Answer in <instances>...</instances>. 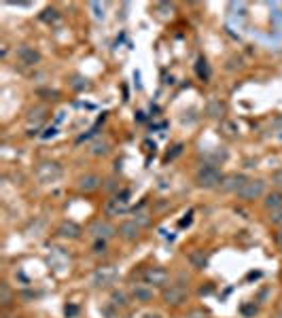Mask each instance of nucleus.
Listing matches in <instances>:
<instances>
[{
  "label": "nucleus",
  "mask_w": 282,
  "mask_h": 318,
  "mask_svg": "<svg viewBox=\"0 0 282 318\" xmlns=\"http://www.w3.org/2000/svg\"><path fill=\"white\" fill-rule=\"evenodd\" d=\"M223 172L216 168V164H204L196 172V184L200 189H218L223 182Z\"/></svg>",
  "instance_id": "nucleus-1"
},
{
  "label": "nucleus",
  "mask_w": 282,
  "mask_h": 318,
  "mask_svg": "<svg viewBox=\"0 0 282 318\" xmlns=\"http://www.w3.org/2000/svg\"><path fill=\"white\" fill-rule=\"evenodd\" d=\"M138 276H140V280H142L144 284L153 286V288H164V286H168V282H170V272L166 268H160V265H148V268H142Z\"/></svg>",
  "instance_id": "nucleus-2"
},
{
  "label": "nucleus",
  "mask_w": 282,
  "mask_h": 318,
  "mask_svg": "<svg viewBox=\"0 0 282 318\" xmlns=\"http://www.w3.org/2000/svg\"><path fill=\"white\" fill-rule=\"evenodd\" d=\"M187 295H189V290H187V286H184L182 282H174V284H168V286H164V288H162V299H164V304H166V306H170V308H178V306H182L184 302H187Z\"/></svg>",
  "instance_id": "nucleus-3"
},
{
  "label": "nucleus",
  "mask_w": 282,
  "mask_h": 318,
  "mask_svg": "<svg viewBox=\"0 0 282 318\" xmlns=\"http://www.w3.org/2000/svg\"><path fill=\"white\" fill-rule=\"evenodd\" d=\"M119 278V270L114 265H100L96 268V272L92 274V284L96 288H106L110 284H114Z\"/></svg>",
  "instance_id": "nucleus-4"
},
{
  "label": "nucleus",
  "mask_w": 282,
  "mask_h": 318,
  "mask_svg": "<svg viewBox=\"0 0 282 318\" xmlns=\"http://www.w3.org/2000/svg\"><path fill=\"white\" fill-rule=\"evenodd\" d=\"M130 193L123 191V193H117V196H112L110 200H106V204H104V214L106 216H123L130 212Z\"/></svg>",
  "instance_id": "nucleus-5"
},
{
  "label": "nucleus",
  "mask_w": 282,
  "mask_h": 318,
  "mask_svg": "<svg viewBox=\"0 0 282 318\" xmlns=\"http://www.w3.org/2000/svg\"><path fill=\"white\" fill-rule=\"evenodd\" d=\"M62 166L56 162H42L36 166V178L40 184H51L62 178Z\"/></svg>",
  "instance_id": "nucleus-6"
},
{
  "label": "nucleus",
  "mask_w": 282,
  "mask_h": 318,
  "mask_svg": "<svg viewBox=\"0 0 282 318\" xmlns=\"http://www.w3.org/2000/svg\"><path fill=\"white\" fill-rule=\"evenodd\" d=\"M263 193H266V180H261V178H248L244 184H242V189L236 193L238 198H240L242 202H252V200H259Z\"/></svg>",
  "instance_id": "nucleus-7"
},
{
  "label": "nucleus",
  "mask_w": 282,
  "mask_h": 318,
  "mask_svg": "<svg viewBox=\"0 0 282 318\" xmlns=\"http://www.w3.org/2000/svg\"><path fill=\"white\" fill-rule=\"evenodd\" d=\"M87 234H90L92 238H96V240H110V238L117 234V227L110 225L108 220H104V218H96L92 220V225L87 227Z\"/></svg>",
  "instance_id": "nucleus-8"
},
{
  "label": "nucleus",
  "mask_w": 282,
  "mask_h": 318,
  "mask_svg": "<svg viewBox=\"0 0 282 318\" xmlns=\"http://www.w3.org/2000/svg\"><path fill=\"white\" fill-rule=\"evenodd\" d=\"M15 58L22 66H36L40 64V51L32 45H17L15 47Z\"/></svg>",
  "instance_id": "nucleus-9"
},
{
  "label": "nucleus",
  "mask_w": 282,
  "mask_h": 318,
  "mask_svg": "<svg viewBox=\"0 0 282 318\" xmlns=\"http://www.w3.org/2000/svg\"><path fill=\"white\" fill-rule=\"evenodd\" d=\"M140 229H142V227H140L136 220H123V223L119 225V229H117V234L126 242H136L140 238Z\"/></svg>",
  "instance_id": "nucleus-10"
},
{
  "label": "nucleus",
  "mask_w": 282,
  "mask_h": 318,
  "mask_svg": "<svg viewBox=\"0 0 282 318\" xmlns=\"http://www.w3.org/2000/svg\"><path fill=\"white\" fill-rule=\"evenodd\" d=\"M246 180H248V178H246L244 174H227L218 189H221L223 193H238Z\"/></svg>",
  "instance_id": "nucleus-11"
},
{
  "label": "nucleus",
  "mask_w": 282,
  "mask_h": 318,
  "mask_svg": "<svg viewBox=\"0 0 282 318\" xmlns=\"http://www.w3.org/2000/svg\"><path fill=\"white\" fill-rule=\"evenodd\" d=\"M83 234L81 225H76L74 220H64L60 227H58V236L64 238V240H78Z\"/></svg>",
  "instance_id": "nucleus-12"
},
{
  "label": "nucleus",
  "mask_w": 282,
  "mask_h": 318,
  "mask_svg": "<svg viewBox=\"0 0 282 318\" xmlns=\"http://www.w3.org/2000/svg\"><path fill=\"white\" fill-rule=\"evenodd\" d=\"M153 297H155L153 286L144 284V282H140V284L132 286V299H134V302H138V304H148V302H153Z\"/></svg>",
  "instance_id": "nucleus-13"
},
{
  "label": "nucleus",
  "mask_w": 282,
  "mask_h": 318,
  "mask_svg": "<svg viewBox=\"0 0 282 318\" xmlns=\"http://www.w3.org/2000/svg\"><path fill=\"white\" fill-rule=\"evenodd\" d=\"M102 187V178L98 174H85L78 178V191L81 193H94Z\"/></svg>",
  "instance_id": "nucleus-14"
},
{
  "label": "nucleus",
  "mask_w": 282,
  "mask_h": 318,
  "mask_svg": "<svg viewBox=\"0 0 282 318\" xmlns=\"http://www.w3.org/2000/svg\"><path fill=\"white\" fill-rule=\"evenodd\" d=\"M263 208H266L268 212L282 210V193L274 191V193H270V196H266V200H263Z\"/></svg>",
  "instance_id": "nucleus-15"
},
{
  "label": "nucleus",
  "mask_w": 282,
  "mask_h": 318,
  "mask_svg": "<svg viewBox=\"0 0 282 318\" xmlns=\"http://www.w3.org/2000/svg\"><path fill=\"white\" fill-rule=\"evenodd\" d=\"M206 114L210 119H221L223 114H225V104L221 102V100H208V104H206Z\"/></svg>",
  "instance_id": "nucleus-16"
},
{
  "label": "nucleus",
  "mask_w": 282,
  "mask_h": 318,
  "mask_svg": "<svg viewBox=\"0 0 282 318\" xmlns=\"http://www.w3.org/2000/svg\"><path fill=\"white\" fill-rule=\"evenodd\" d=\"M189 263H191L196 270H206L208 259H206L204 250H191V252H189Z\"/></svg>",
  "instance_id": "nucleus-17"
},
{
  "label": "nucleus",
  "mask_w": 282,
  "mask_h": 318,
  "mask_svg": "<svg viewBox=\"0 0 282 318\" xmlns=\"http://www.w3.org/2000/svg\"><path fill=\"white\" fill-rule=\"evenodd\" d=\"M108 151H110V142L106 138H100V140H96V142L92 144V148H90V153L92 155H96V157H102V155H108Z\"/></svg>",
  "instance_id": "nucleus-18"
},
{
  "label": "nucleus",
  "mask_w": 282,
  "mask_h": 318,
  "mask_svg": "<svg viewBox=\"0 0 282 318\" xmlns=\"http://www.w3.org/2000/svg\"><path fill=\"white\" fill-rule=\"evenodd\" d=\"M196 74L202 78V81H208L210 78V66H208V60L204 56H200L196 62Z\"/></svg>",
  "instance_id": "nucleus-19"
},
{
  "label": "nucleus",
  "mask_w": 282,
  "mask_h": 318,
  "mask_svg": "<svg viewBox=\"0 0 282 318\" xmlns=\"http://www.w3.org/2000/svg\"><path fill=\"white\" fill-rule=\"evenodd\" d=\"M13 299H15V295H13L11 286H8L6 282H0V306L8 308V306L13 304Z\"/></svg>",
  "instance_id": "nucleus-20"
},
{
  "label": "nucleus",
  "mask_w": 282,
  "mask_h": 318,
  "mask_svg": "<svg viewBox=\"0 0 282 318\" xmlns=\"http://www.w3.org/2000/svg\"><path fill=\"white\" fill-rule=\"evenodd\" d=\"M128 293H123V290H112L110 293V306L117 308V310H123V308H128Z\"/></svg>",
  "instance_id": "nucleus-21"
},
{
  "label": "nucleus",
  "mask_w": 282,
  "mask_h": 318,
  "mask_svg": "<svg viewBox=\"0 0 282 318\" xmlns=\"http://www.w3.org/2000/svg\"><path fill=\"white\" fill-rule=\"evenodd\" d=\"M60 13H58V8H54V6H49V8H45V11L40 13V20L45 22V24H58L60 22Z\"/></svg>",
  "instance_id": "nucleus-22"
},
{
  "label": "nucleus",
  "mask_w": 282,
  "mask_h": 318,
  "mask_svg": "<svg viewBox=\"0 0 282 318\" xmlns=\"http://www.w3.org/2000/svg\"><path fill=\"white\" fill-rule=\"evenodd\" d=\"M45 117H47V108H45V106H36V108H32V110H30L28 123H40Z\"/></svg>",
  "instance_id": "nucleus-23"
},
{
  "label": "nucleus",
  "mask_w": 282,
  "mask_h": 318,
  "mask_svg": "<svg viewBox=\"0 0 282 318\" xmlns=\"http://www.w3.org/2000/svg\"><path fill=\"white\" fill-rule=\"evenodd\" d=\"M221 130H223V134L229 136V138H238V134H240V130H238V126L234 121H223L221 123Z\"/></svg>",
  "instance_id": "nucleus-24"
},
{
  "label": "nucleus",
  "mask_w": 282,
  "mask_h": 318,
  "mask_svg": "<svg viewBox=\"0 0 282 318\" xmlns=\"http://www.w3.org/2000/svg\"><path fill=\"white\" fill-rule=\"evenodd\" d=\"M90 8L94 11V17L98 22H102L106 17V4H100V2H90Z\"/></svg>",
  "instance_id": "nucleus-25"
},
{
  "label": "nucleus",
  "mask_w": 282,
  "mask_h": 318,
  "mask_svg": "<svg viewBox=\"0 0 282 318\" xmlns=\"http://www.w3.org/2000/svg\"><path fill=\"white\" fill-rule=\"evenodd\" d=\"M132 220H136L140 227H146L148 223H151V218H148V214L144 210H134V218H132Z\"/></svg>",
  "instance_id": "nucleus-26"
},
{
  "label": "nucleus",
  "mask_w": 282,
  "mask_h": 318,
  "mask_svg": "<svg viewBox=\"0 0 282 318\" xmlns=\"http://www.w3.org/2000/svg\"><path fill=\"white\" fill-rule=\"evenodd\" d=\"M184 318H210V312L204 310V308H193V310L187 312Z\"/></svg>",
  "instance_id": "nucleus-27"
},
{
  "label": "nucleus",
  "mask_w": 282,
  "mask_h": 318,
  "mask_svg": "<svg viewBox=\"0 0 282 318\" xmlns=\"http://www.w3.org/2000/svg\"><path fill=\"white\" fill-rule=\"evenodd\" d=\"M70 85H72V90H76V92H81V90H85V87H90V83H87L85 76H74Z\"/></svg>",
  "instance_id": "nucleus-28"
},
{
  "label": "nucleus",
  "mask_w": 282,
  "mask_h": 318,
  "mask_svg": "<svg viewBox=\"0 0 282 318\" xmlns=\"http://www.w3.org/2000/svg\"><path fill=\"white\" fill-rule=\"evenodd\" d=\"M272 184H274L276 189H282V168H278V170H274V174H272Z\"/></svg>",
  "instance_id": "nucleus-29"
},
{
  "label": "nucleus",
  "mask_w": 282,
  "mask_h": 318,
  "mask_svg": "<svg viewBox=\"0 0 282 318\" xmlns=\"http://www.w3.org/2000/svg\"><path fill=\"white\" fill-rule=\"evenodd\" d=\"M270 223H272V225H282V210L270 212Z\"/></svg>",
  "instance_id": "nucleus-30"
},
{
  "label": "nucleus",
  "mask_w": 282,
  "mask_h": 318,
  "mask_svg": "<svg viewBox=\"0 0 282 318\" xmlns=\"http://www.w3.org/2000/svg\"><path fill=\"white\" fill-rule=\"evenodd\" d=\"M106 250V242L104 240H96V244H94V252L96 254H100V252H104Z\"/></svg>",
  "instance_id": "nucleus-31"
},
{
  "label": "nucleus",
  "mask_w": 282,
  "mask_h": 318,
  "mask_svg": "<svg viewBox=\"0 0 282 318\" xmlns=\"http://www.w3.org/2000/svg\"><path fill=\"white\" fill-rule=\"evenodd\" d=\"M180 153H182V144H176L174 151H172V153L168 151V155H166V162H170V159H174L176 155H180Z\"/></svg>",
  "instance_id": "nucleus-32"
},
{
  "label": "nucleus",
  "mask_w": 282,
  "mask_h": 318,
  "mask_svg": "<svg viewBox=\"0 0 282 318\" xmlns=\"http://www.w3.org/2000/svg\"><path fill=\"white\" fill-rule=\"evenodd\" d=\"M242 314H244V316L257 314V306H242Z\"/></svg>",
  "instance_id": "nucleus-33"
},
{
  "label": "nucleus",
  "mask_w": 282,
  "mask_h": 318,
  "mask_svg": "<svg viewBox=\"0 0 282 318\" xmlns=\"http://www.w3.org/2000/svg\"><path fill=\"white\" fill-rule=\"evenodd\" d=\"M140 318H164L160 312H146V314H142Z\"/></svg>",
  "instance_id": "nucleus-34"
},
{
  "label": "nucleus",
  "mask_w": 282,
  "mask_h": 318,
  "mask_svg": "<svg viewBox=\"0 0 282 318\" xmlns=\"http://www.w3.org/2000/svg\"><path fill=\"white\" fill-rule=\"evenodd\" d=\"M276 242H278V246H280V248H282V229H280V234L276 236Z\"/></svg>",
  "instance_id": "nucleus-35"
},
{
  "label": "nucleus",
  "mask_w": 282,
  "mask_h": 318,
  "mask_svg": "<svg viewBox=\"0 0 282 318\" xmlns=\"http://www.w3.org/2000/svg\"><path fill=\"white\" fill-rule=\"evenodd\" d=\"M276 318H282V312H280V314H278V316H276Z\"/></svg>",
  "instance_id": "nucleus-36"
},
{
  "label": "nucleus",
  "mask_w": 282,
  "mask_h": 318,
  "mask_svg": "<svg viewBox=\"0 0 282 318\" xmlns=\"http://www.w3.org/2000/svg\"><path fill=\"white\" fill-rule=\"evenodd\" d=\"M280 278H282V274H280Z\"/></svg>",
  "instance_id": "nucleus-37"
}]
</instances>
